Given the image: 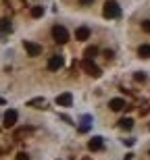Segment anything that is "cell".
Here are the masks:
<instances>
[{"label":"cell","instance_id":"6da1fadb","mask_svg":"<svg viewBox=\"0 0 150 160\" xmlns=\"http://www.w3.org/2000/svg\"><path fill=\"white\" fill-rule=\"evenodd\" d=\"M102 15L106 19H117L121 15V6L115 2V0H108L106 4H104V8H102Z\"/></svg>","mask_w":150,"mask_h":160},{"label":"cell","instance_id":"7a4b0ae2","mask_svg":"<svg viewBox=\"0 0 150 160\" xmlns=\"http://www.w3.org/2000/svg\"><path fill=\"white\" fill-rule=\"evenodd\" d=\"M52 38H54L56 44H65V42H69V29L63 27V25H54L52 27Z\"/></svg>","mask_w":150,"mask_h":160},{"label":"cell","instance_id":"3957f363","mask_svg":"<svg viewBox=\"0 0 150 160\" xmlns=\"http://www.w3.org/2000/svg\"><path fill=\"white\" fill-rule=\"evenodd\" d=\"M81 67H84V71L88 73V75H92V77H100V69H98V67L94 65V60H90V58H84Z\"/></svg>","mask_w":150,"mask_h":160},{"label":"cell","instance_id":"277c9868","mask_svg":"<svg viewBox=\"0 0 150 160\" xmlns=\"http://www.w3.org/2000/svg\"><path fill=\"white\" fill-rule=\"evenodd\" d=\"M17 119H19L17 110H15V108H8V110L4 112V117H2V123H4V127H8V129H11L13 125L17 123Z\"/></svg>","mask_w":150,"mask_h":160},{"label":"cell","instance_id":"5b68a950","mask_svg":"<svg viewBox=\"0 0 150 160\" xmlns=\"http://www.w3.org/2000/svg\"><path fill=\"white\" fill-rule=\"evenodd\" d=\"M23 48L29 56H40V54H42V46H40V44H34V42H29V40L23 42Z\"/></svg>","mask_w":150,"mask_h":160},{"label":"cell","instance_id":"8992f818","mask_svg":"<svg viewBox=\"0 0 150 160\" xmlns=\"http://www.w3.org/2000/svg\"><path fill=\"white\" fill-rule=\"evenodd\" d=\"M63 65H65V58H63L60 54H54L52 58L48 60V69H50V71H59Z\"/></svg>","mask_w":150,"mask_h":160},{"label":"cell","instance_id":"52a82bcc","mask_svg":"<svg viewBox=\"0 0 150 160\" xmlns=\"http://www.w3.org/2000/svg\"><path fill=\"white\" fill-rule=\"evenodd\" d=\"M56 104H59V106H63V108L71 106V104H73V96L69 94V92H65V94L56 96Z\"/></svg>","mask_w":150,"mask_h":160},{"label":"cell","instance_id":"ba28073f","mask_svg":"<svg viewBox=\"0 0 150 160\" xmlns=\"http://www.w3.org/2000/svg\"><path fill=\"white\" fill-rule=\"evenodd\" d=\"M102 146H104V139H102V137H92L90 142H88L90 152H98V150H102Z\"/></svg>","mask_w":150,"mask_h":160},{"label":"cell","instance_id":"9c48e42d","mask_svg":"<svg viewBox=\"0 0 150 160\" xmlns=\"http://www.w3.org/2000/svg\"><path fill=\"white\" fill-rule=\"evenodd\" d=\"M108 108L115 110V112H119V110L125 108V100H123V98H113V100L108 102Z\"/></svg>","mask_w":150,"mask_h":160},{"label":"cell","instance_id":"30bf717a","mask_svg":"<svg viewBox=\"0 0 150 160\" xmlns=\"http://www.w3.org/2000/svg\"><path fill=\"white\" fill-rule=\"evenodd\" d=\"M75 38H77L79 42H85L88 38H90V29H88V27H77V31H75Z\"/></svg>","mask_w":150,"mask_h":160},{"label":"cell","instance_id":"8fae6325","mask_svg":"<svg viewBox=\"0 0 150 160\" xmlns=\"http://www.w3.org/2000/svg\"><path fill=\"white\" fill-rule=\"evenodd\" d=\"M84 56H85V58H90V60H94V58L98 56V48H96V46H90V48H85Z\"/></svg>","mask_w":150,"mask_h":160},{"label":"cell","instance_id":"7c38bea8","mask_svg":"<svg viewBox=\"0 0 150 160\" xmlns=\"http://www.w3.org/2000/svg\"><path fill=\"white\" fill-rule=\"evenodd\" d=\"M11 29H13L11 21H8V19H0V31H2V33H8Z\"/></svg>","mask_w":150,"mask_h":160},{"label":"cell","instance_id":"4fadbf2b","mask_svg":"<svg viewBox=\"0 0 150 160\" xmlns=\"http://www.w3.org/2000/svg\"><path fill=\"white\" fill-rule=\"evenodd\" d=\"M138 56H140V58H148V56H150V46H148V44H144V46L138 48Z\"/></svg>","mask_w":150,"mask_h":160},{"label":"cell","instance_id":"5bb4252c","mask_svg":"<svg viewBox=\"0 0 150 160\" xmlns=\"http://www.w3.org/2000/svg\"><path fill=\"white\" fill-rule=\"evenodd\" d=\"M119 127H121L123 131H129V129L133 127V121H132V119H127V117H125V119H121V121H119Z\"/></svg>","mask_w":150,"mask_h":160},{"label":"cell","instance_id":"9a60e30c","mask_svg":"<svg viewBox=\"0 0 150 160\" xmlns=\"http://www.w3.org/2000/svg\"><path fill=\"white\" fill-rule=\"evenodd\" d=\"M44 15V6H34V8H31V17L34 19H40Z\"/></svg>","mask_w":150,"mask_h":160},{"label":"cell","instance_id":"2e32d148","mask_svg":"<svg viewBox=\"0 0 150 160\" xmlns=\"http://www.w3.org/2000/svg\"><path fill=\"white\" fill-rule=\"evenodd\" d=\"M17 160H29V156L25 154V152H19V154H17Z\"/></svg>","mask_w":150,"mask_h":160},{"label":"cell","instance_id":"e0dca14e","mask_svg":"<svg viewBox=\"0 0 150 160\" xmlns=\"http://www.w3.org/2000/svg\"><path fill=\"white\" fill-rule=\"evenodd\" d=\"M142 29H144V31H148V33H150V21H144V23H142Z\"/></svg>","mask_w":150,"mask_h":160},{"label":"cell","instance_id":"ac0fdd59","mask_svg":"<svg viewBox=\"0 0 150 160\" xmlns=\"http://www.w3.org/2000/svg\"><path fill=\"white\" fill-rule=\"evenodd\" d=\"M136 79H138V81H144L146 75H144V73H136Z\"/></svg>","mask_w":150,"mask_h":160},{"label":"cell","instance_id":"d6986e66","mask_svg":"<svg viewBox=\"0 0 150 160\" xmlns=\"http://www.w3.org/2000/svg\"><path fill=\"white\" fill-rule=\"evenodd\" d=\"M79 2H81V4H92L94 0H79Z\"/></svg>","mask_w":150,"mask_h":160},{"label":"cell","instance_id":"ffe728a7","mask_svg":"<svg viewBox=\"0 0 150 160\" xmlns=\"http://www.w3.org/2000/svg\"><path fill=\"white\" fill-rule=\"evenodd\" d=\"M0 104H4V98H0Z\"/></svg>","mask_w":150,"mask_h":160}]
</instances>
